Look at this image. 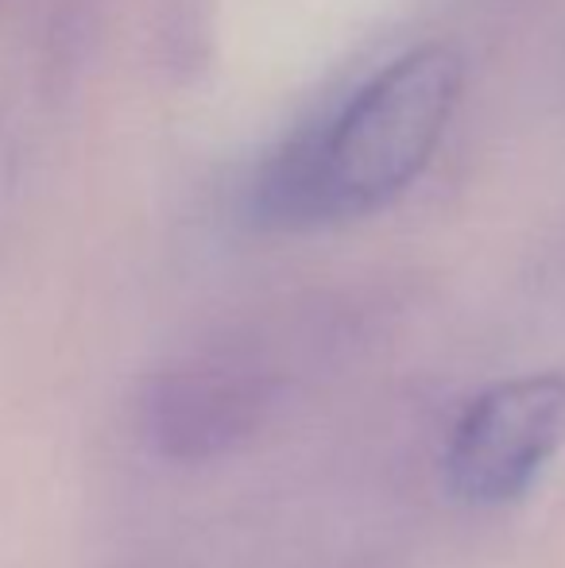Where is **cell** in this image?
Returning a JSON list of instances; mask_svg holds the SVG:
<instances>
[{
    "instance_id": "1",
    "label": "cell",
    "mask_w": 565,
    "mask_h": 568,
    "mask_svg": "<svg viewBox=\"0 0 565 568\" xmlns=\"http://www.w3.org/2000/svg\"><path fill=\"white\" fill-rule=\"evenodd\" d=\"M461 82V54L426 43L380 70L325 132H314L322 217H356L400 197L442 143Z\"/></svg>"
},
{
    "instance_id": "2",
    "label": "cell",
    "mask_w": 565,
    "mask_h": 568,
    "mask_svg": "<svg viewBox=\"0 0 565 568\" xmlns=\"http://www.w3.org/2000/svg\"><path fill=\"white\" fill-rule=\"evenodd\" d=\"M565 449V375L535 372L484 387L453 422L445 484L465 507L500 510L531 495Z\"/></svg>"
},
{
    "instance_id": "3",
    "label": "cell",
    "mask_w": 565,
    "mask_h": 568,
    "mask_svg": "<svg viewBox=\"0 0 565 568\" xmlns=\"http://www.w3.org/2000/svg\"><path fill=\"white\" fill-rule=\"evenodd\" d=\"M275 379L249 364H182L151 375L140 390L137 426L159 460L202 464L241 449L268 422Z\"/></svg>"
}]
</instances>
